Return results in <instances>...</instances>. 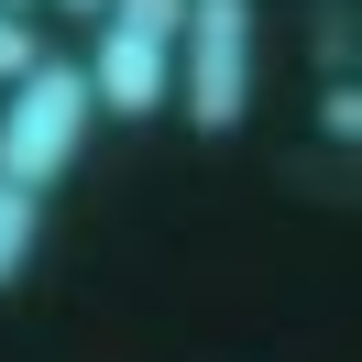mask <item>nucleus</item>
Segmentation results:
<instances>
[{"label":"nucleus","mask_w":362,"mask_h":362,"mask_svg":"<svg viewBox=\"0 0 362 362\" xmlns=\"http://www.w3.org/2000/svg\"><path fill=\"white\" fill-rule=\"evenodd\" d=\"M165 110L198 143H230L252 121V0H187L176 33V99Z\"/></svg>","instance_id":"2"},{"label":"nucleus","mask_w":362,"mask_h":362,"mask_svg":"<svg viewBox=\"0 0 362 362\" xmlns=\"http://www.w3.org/2000/svg\"><path fill=\"white\" fill-rule=\"evenodd\" d=\"M33 252H45V198H23V187H0V296L33 274Z\"/></svg>","instance_id":"4"},{"label":"nucleus","mask_w":362,"mask_h":362,"mask_svg":"<svg viewBox=\"0 0 362 362\" xmlns=\"http://www.w3.org/2000/svg\"><path fill=\"white\" fill-rule=\"evenodd\" d=\"M88 132H99L88 66H77V55H45V66H23L11 88H0V187L55 198V187L77 176V154H88Z\"/></svg>","instance_id":"1"},{"label":"nucleus","mask_w":362,"mask_h":362,"mask_svg":"<svg viewBox=\"0 0 362 362\" xmlns=\"http://www.w3.org/2000/svg\"><path fill=\"white\" fill-rule=\"evenodd\" d=\"M55 11H88V23H99V11H110V0H55Z\"/></svg>","instance_id":"9"},{"label":"nucleus","mask_w":362,"mask_h":362,"mask_svg":"<svg viewBox=\"0 0 362 362\" xmlns=\"http://www.w3.org/2000/svg\"><path fill=\"white\" fill-rule=\"evenodd\" d=\"M176 33H187V0H110L99 11V45L77 55L99 121H154L176 99Z\"/></svg>","instance_id":"3"},{"label":"nucleus","mask_w":362,"mask_h":362,"mask_svg":"<svg viewBox=\"0 0 362 362\" xmlns=\"http://www.w3.org/2000/svg\"><path fill=\"white\" fill-rule=\"evenodd\" d=\"M45 23H23V11H0V88H11V77H23V66H45Z\"/></svg>","instance_id":"7"},{"label":"nucleus","mask_w":362,"mask_h":362,"mask_svg":"<svg viewBox=\"0 0 362 362\" xmlns=\"http://www.w3.org/2000/svg\"><path fill=\"white\" fill-rule=\"evenodd\" d=\"M318 143H329V154L362 143V77H329V88H318Z\"/></svg>","instance_id":"6"},{"label":"nucleus","mask_w":362,"mask_h":362,"mask_svg":"<svg viewBox=\"0 0 362 362\" xmlns=\"http://www.w3.org/2000/svg\"><path fill=\"white\" fill-rule=\"evenodd\" d=\"M308 45H318L329 77H351V55H362V0H308Z\"/></svg>","instance_id":"5"},{"label":"nucleus","mask_w":362,"mask_h":362,"mask_svg":"<svg viewBox=\"0 0 362 362\" xmlns=\"http://www.w3.org/2000/svg\"><path fill=\"white\" fill-rule=\"evenodd\" d=\"M0 11H23V23H45V0H0Z\"/></svg>","instance_id":"8"}]
</instances>
